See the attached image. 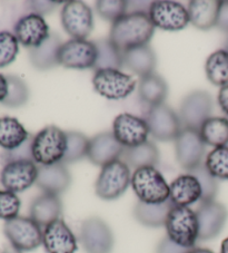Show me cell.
I'll return each instance as SVG.
<instances>
[{"instance_id": "obj_1", "label": "cell", "mask_w": 228, "mask_h": 253, "mask_svg": "<svg viewBox=\"0 0 228 253\" xmlns=\"http://www.w3.org/2000/svg\"><path fill=\"white\" fill-rule=\"evenodd\" d=\"M155 26L147 12H127L113 23L109 41L121 53L148 45L154 36Z\"/></svg>"}, {"instance_id": "obj_2", "label": "cell", "mask_w": 228, "mask_h": 253, "mask_svg": "<svg viewBox=\"0 0 228 253\" xmlns=\"http://www.w3.org/2000/svg\"><path fill=\"white\" fill-rule=\"evenodd\" d=\"M130 185L140 202L160 204L170 198V186L163 174L154 167L135 169L131 174Z\"/></svg>"}, {"instance_id": "obj_3", "label": "cell", "mask_w": 228, "mask_h": 253, "mask_svg": "<svg viewBox=\"0 0 228 253\" xmlns=\"http://www.w3.org/2000/svg\"><path fill=\"white\" fill-rule=\"evenodd\" d=\"M67 150L66 132L55 125L46 126L33 138V159L39 165H52L63 162Z\"/></svg>"}, {"instance_id": "obj_4", "label": "cell", "mask_w": 228, "mask_h": 253, "mask_svg": "<svg viewBox=\"0 0 228 253\" xmlns=\"http://www.w3.org/2000/svg\"><path fill=\"white\" fill-rule=\"evenodd\" d=\"M165 228L167 237L183 248H195L198 241V220L196 211L190 207L174 206L166 219Z\"/></svg>"}, {"instance_id": "obj_5", "label": "cell", "mask_w": 228, "mask_h": 253, "mask_svg": "<svg viewBox=\"0 0 228 253\" xmlns=\"http://www.w3.org/2000/svg\"><path fill=\"white\" fill-rule=\"evenodd\" d=\"M131 181V172L125 162L116 160L102 168L96 181L95 190L98 198L113 201L125 193Z\"/></svg>"}, {"instance_id": "obj_6", "label": "cell", "mask_w": 228, "mask_h": 253, "mask_svg": "<svg viewBox=\"0 0 228 253\" xmlns=\"http://www.w3.org/2000/svg\"><path fill=\"white\" fill-rule=\"evenodd\" d=\"M3 233L10 246L21 252L34 251L42 244V228L30 216L18 215L6 221Z\"/></svg>"}, {"instance_id": "obj_7", "label": "cell", "mask_w": 228, "mask_h": 253, "mask_svg": "<svg viewBox=\"0 0 228 253\" xmlns=\"http://www.w3.org/2000/svg\"><path fill=\"white\" fill-rule=\"evenodd\" d=\"M144 120L147 123L149 134L160 142L175 141L183 129L179 115L165 103L149 107Z\"/></svg>"}, {"instance_id": "obj_8", "label": "cell", "mask_w": 228, "mask_h": 253, "mask_svg": "<svg viewBox=\"0 0 228 253\" xmlns=\"http://www.w3.org/2000/svg\"><path fill=\"white\" fill-rule=\"evenodd\" d=\"M95 90L103 97L118 100L124 99L136 88V81L120 69H100L96 71L93 77Z\"/></svg>"}, {"instance_id": "obj_9", "label": "cell", "mask_w": 228, "mask_h": 253, "mask_svg": "<svg viewBox=\"0 0 228 253\" xmlns=\"http://www.w3.org/2000/svg\"><path fill=\"white\" fill-rule=\"evenodd\" d=\"M175 153L177 163L188 173L204 164L206 144L199 130L184 127L175 138Z\"/></svg>"}, {"instance_id": "obj_10", "label": "cell", "mask_w": 228, "mask_h": 253, "mask_svg": "<svg viewBox=\"0 0 228 253\" xmlns=\"http://www.w3.org/2000/svg\"><path fill=\"white\" fill-rule=\"evenodd\" d=\"M148 16L155 28L167 32H178L186 28L190 24V15L187 8L181 2L172 0L152 1Z\"/></svg>"}, {"instance_id": "obj_11", "label": "cell", "mask_w": 228, "mask_h": 253, "mask_svg": "<svg viewBox=\"0 0 228 253\" xmlns=\"http://www.w3.org/2000/svg\"><path fill=\"white\" fill-rule=\"evenodd\" d=\"M79 240L86 253H112L115 237L103 219L91 216L82 222Z\"/></svg>"}, {"instance_id": "obj_12", "label": "cell", "mask_w": 228, "mask_h": 253, "mask_svg": "<svg viewBox=\"0 0 228 253\" xmlns=\"http://www.w3.org/2000/svg\"><path fill=\"white\" fill-rule=\"evenodd\" d=\"M214 108L212 95L205 90H195L183 99L179 108V119L185 128L199 130L210 119Z\"/></svg>"}, {"instance_id": "obj_13", "label": "cell", "mask_w": 228, "mask_h": 253, "mask_svg": "<svg viewBox=\"0 0 228 253\" xmlns=\"http://www.w3.org/2000/svg\"><path fill=\"white\" fill-rule=\"evenodd\" d=\"M61 25L73 39H86L94 29V16L85 2L73 0L65 3L60 14Z\"/></svg>"}, {"instance_id": "obj_14", "label": "cell", "mask_w": 228, "mask_h": 253, "mask_svg": "<svg viewBox=\"0 0 228 253\" xmlns=\"http://www.w3.org/2000/svg\"><path fill=\"white\" fill-rule=\"evenodd\" d=\"M97 48L95 42L87 39H70L59 48L58 63L69 69L95 68Z\"/></svg>"}, {"instance_id": "obj_15", "label": "cell", "mask_w": 228, "mask_h": 253, "mask_svg": "<svg viewBox=\"0 0 228 253\" xmlns=\"http://www.w3.org/2000/svg\"><path fill=\"white\" fill-rule=\"evenodd\" d=\"M38 167L34 161H17L6 165L0 172V182L5 190L20 193L36 184Z\"/></svg>"}, {"instance_id": "obj_16", "label": "cell", "mask_w": 228, "mask_h": 253, "mask_svg": "<svg viewBox=\"0 0 228 253\" xmlns=\"http://www.w3.org/2000/svg\"><path fill=\"white\" fill-rule=\"evenodd\" d=\"M113 134L125 148L147 142L149 128L146 121L130 113H121L113 123Z\"/></svg>"}, {"instance_id": "obj_17", "label": "cell", "mask_w": 228, "mask_h": 253, "mask_svg": "<svg viewBox=\"0 0 228 253\" xmlns=\"http://www.w3.org/2000/svg\"><path fill=\"white\" fill-rule=\"evenodd\" d=\"M198 220L200 241H208L222 232L228 217V211L224 204L212 201L200 203L196 210Z\"/></svg>"}, {"instance_id": "obj_18", "label": "cell", "mask_w": 228, "mask_h": 253, "mask_svg": "<svg viewBox=\"0 0 228 253\" xmlns=\"http://www.w3.org/2000/svg\"><path fill=\"white\" fill-rule=\"evenodd\" d=\"M42 246L47 253H75L78 241L66 222L58 219L43 228Z\"/></svg>"}, {"instance_id": "obj_19", "label": "cell", "mask_w": 228, "mask_h": 253, "mask_svg": "<svg viewBox=\"0 0 228 253\" xmlns=\"http://www.w3.org/2000/svg\"><path fill=\"white\" fill-rule=\"evenodd\" d=\"M49 26L43 16L30 12L25 15L15 25V36L19 43L29 49L40 46L50 36Z\"/></svg>"}, {"instance_id": "obj_20", "label": "cell", "mask_w": 228, "mask_h": 253, "mask_svg": "<svg viewBox=\"0 0 228 253\" xmlns=\"http://www.w3.org/2000/svg\"><path fill=\"white\" fill-rule=\"evenodd\" d=\"M125 147L117 141L113 132H103L89 139L87 158L97 167H105L116 160H120Z\"/></svg>"}, {"instance_id": "obj_21", "label": "cell", "mask_w": 228, "mask_h": 253, "mask_svg": "<svg viewBox=\"0 0 228 253\" xmlns=\"http://www.w3.org/2000/svg\"><path fill=\"white\" fill-rule=\"evenodd\" d=\"M72 184V175L64 163L38 167L36 185L43 193L60 195Z\"/></svg>"}, {"instance_id": "obj_22", "label": "cell", "mask_w": 228, "mask_h": 253, "mask_svg": "<svg viewBox=\"0 0 228 253\" xmlns=\"http://www.w3.org/2000/svg\"><path fill=\"white\" fill-rule=\"evenodd\" d=\"M169 186V199L176 207H190L201 199V187L199 182L190 173L179 175Z\"/></svg>"}, {"instance_id": "obj_23", "label": "cell", "mask_w": 228, "mask_h": 253, "mask_svg": "<svg viewBox=\"0 0 228 253\" xmlns=\"http://www.w3.org/2000/svg\"><path fill=\"white\" fill-rule=\"evenodd\" d=\"M63 202L58 195L42 193L33 201L30 206V217L41 228L60 219Z\"/></svg>"}, {"instance_id": "obj_24", "label": "cell", "mask_w": 228, "mask_h": 253, "mask_svg": "<svg viewBox=\"0 0 228 253\" xmlns=\"http://www.w3.org/2000/svg\"><path fill=\"white\" fill-rule=\"evenodd\" d=\"M222 1L218 0H191L188 2L190 23L200 30H209L217 25Z\"/></svg>"}, {"instance_id": "obj_25", "label": "cell", "mask_w": 228, "mask_h": 253, "mask_svg": "<svg viewBox=\"0 0 228 253\" xmlns=\"http://www.w3.org/2000/svg\"><path fill=\"white\" fill-rule=\"evenodd\" d=\"M61 45L60 37L56 33H51L40 46L29 49L30 63L38 71L55 68L59 65L58 53Z\"/></svg>"}, {"instance_id": "obj_26", "label": "cell", "mask_w": 228, "mask_h": 253, "mask_svg": "<svg viewBox=\"0 0 228 253\" xmlns=\"http://www.w3.org/2000/svg\"><path fill=\"white\" fill-rule=\"evenodd\" d=\"M122 62L124 67L142 78L154 73L157 58L152 48L146 45L122 53Z\"/></svg>"}, {"instance_id": "obj_27", "label": "cell", "mask_w": 228, "mask_h": 253, "mask_svg": "<svg viewBox=\"0 0 228 253\" xmlns=\"http://www.w3.org/2000/svg\"><path fill=\"white\" fill-rule=\"evenodd\" d=\"M174 204L170 199L160 204H147L138 201L134 208V216L140 224L148 228L165 226L166 219Z\"/></svg>"}, {"instance_id": "obj_28", "label": "cell", "mask_w": 228, "mask_h": 253, "mask_svg": "<svg viewBox=\"0 0 228 253\" xmlns=\"http://www.w3.org/2000/svg\"><path fill=\"white\" fill-rule=\"evenodd\" d=\"M120 160L131 169L145 167H156L159 162V151L152 142H145L138 146L125 148Z\"/></svg>"}, {"instance_id": "obj_29", "label": "cell", "mask_w": 228, "mask_h": 253, "mask_svg": "<svg viewBox=\"0 0 228 253\" xmlns=\"http://www.w3.org/2000/svg\"><path fill=\"white\" fill-rule=\"evenodd\" d=\"M138 94L143 102L149 105V107L159 105L165 102L168 95L167 83L163 77L152 73L151 75L140 78Z\"/></svg>"}, {"instance_id": "obj_30", "label": "cell", "mask_w": 228, "mask_h": 253, "mask_svg": "<svg viewBox=\"0 0 228 253\" xmlns=\"http://www.w3.org/2000/svg\"><path fill=\"white\" fill-rule=\"evenodd\" d=\"M30 134L15 117H0V147L11 151L27 141Z\"/></svg>"}, {"instance_id": "obj_31", "label": "cell", "mask_w": 228, "mask_h": 253, "mask_svg": "<svg viewBox=\"0 0 228 253\" xmlns=\"http://www.w3.org/2000/svg\"><path fill=\"white\" fill-rule=\"evenodd\" d=\"M199 134L206 145L214 147L227 146L228 119L226 117H210L201 125Z\"/></svg>"}, {"instance_id": "obj_32", "label": "cell", "mask_w": 228, "mask_h": 253, "mask_svg": "<svg viewBox=\"0 0 228 253\" xmlns=\"http://www.w3.org/2000/svg\"><path fill=\"white\" fill-rule=\"evenodd\" d=\"M205 72L208 81L215 86L228 85V53L225 49L214 51L206 60Z\"/></svg>"}, {"instance_id": "obj_33", "label": "cell", "mask_w": 228, "mask_h": 253, "mask_svg": "<svg viewBox=\"0 0 228 253\" xmlns=\"http://www.w3.org/2000/svg\"><path fill=\"white\" fill-rule=\"evenodd\" d=\"M97 48V60H96L95 69H120L124 67L122 62V53L108 39H99L95 42Z\"/></svg>"}, {"instance_id": "obj_34", "label": "cell", "mask_w": 228, "mask_h": 253, "mask_svg": "<svg viewBox=\"0 0 228 253\" xmlns=\"http://www.w3.org/2000/svg\"><path fill=\"white\" fill-rule=\"evenodd\" d=\"M67 136V150L61 163H76L78 161L87 158L89 147V138L80 132L69 130L66 132Z\"/></svg>"}, {"instance_id": "obj_35", "label": "cell", "mask_w": 228, "mask_h": 253, "mask_svg": "<svg viewBox=\"0 0 228 253\" xmlns=\"http://www.w3.org/2000/svg\"><path fill=\"white\" fill-rule=\"evenodd\" d=\"M6 77L8 82V94L1 104L9 108L24 106L29 99V89L27 84L18 76L8 75Z\"/></svg>"}, {"instance_id": "obj_36", "label": "cell", "mask_w": 228, "mask_h": 253, "mask_svg": "<svg viewBox=\"0 0 228 253\" xmlns=\"http://www.w3.org/2000/svg\"><path fill=\"white\" fill-rule=\"evenodd\" d=\"M205 167L217 180H228V146L210 151L205 159Z\"/></svg>"}, {"instance_id": "obj_37", "label": "cell", "mask_w": 228, "mask_h": 253, "mask_svg": "<svg viewBox=\"0 0 228 253\" xmlns=\"http://www.w3.org/2000/svg\"><path fill=\"white\" fill-rule=\"evenodd\" d=\"M197 180H198L200 187H201V199L200 203L206 202H212L215 201L218 193V182L217 178H215L212 174L208 172V169H206L205 163L199 165L198 168L192 169L191 172Z\"/></svg>"}, {"instance_id": "obj_38", "label": "cell", "mask_w": 228, "mask_h": 253, "mask_svg": "<svg viewBox=\"0 0 228 253\" xmlns=\"http://www.w3.org/2000/svg\"><path fill=\"white\" fill-rule=\"evenodd\" d=\"M19 53V42L15 34L10 32H0V68L7 67L15 62Z\"/></svg>"}, {"instance_id": "obj_39", "label": "cell", "mask_w": 228, "mask_h": 253, "mask_svg": "<svg viewBox=\"0 0 228 253\" xmlns=\"http://www.w3.org/2000/svg\"><path fill=\"white\" fill-rule=\"evenodd\" d=\"M128 1L124 0H99L96 2V9L103 19L115 23L127 14Z\"/></svg>"}, {"instance_id": "obj_40", "label": "cell", "mask_w": 228, "mask_h": 253, "mask_svg": "<svg viewBox=\"0 0 228 253\" xmlns=\"http://www.w3.org/2000/svg\"><path fill=\"white\" fill-rule=\"evenodd\" d=\"M21 202L17 193L0 190V219L9 221L18 216Z\"/></svg>"}, {"instance_id": "obj_41", "label": "cell", "mask_w": 228, "mask_h": 253, "mask_svg": "<svg viewBox=\"0 0 228 253\" xmlns=\"http://www.w3.org/2000/svg\"><path fill=\"white\" fill-rule=\"evenodd\" d=\"M33 138L34 136L30 135L29 138L23 144V145H20L19 147H17L15 150L11 151H3L1 155H0L2 164L6 165L11 162H17V161H34L32 151Z\"/></svg>"}, {"instance_id": "obj_42", "label": "cell", "mask_w": 228, "mask_h": 253, "mask_svg": "<svg viewBox=\"0 0 228 253\" xmlns=\"http://www.w3.org/2000/svg\"><path fill=\"white\" fill-rule=\"evenodd\" d=\"M190 249L183 248L173 242L168 237H165L158 243L156 249V253H187Z\"/></svg>"}, {"instance_id": "obj_43", "label": "cell", "mask_w": 228, "mask_h": 253, "mask_svg": "<svg viewBox=\"0 0 228 253\" xmlns=\"http://www.w3.org/2000/svg\"><path fill=\"white\" fill-rule=\"evenodd\" d=\"M60 2H55V1H47V0H43V1H29L28 5L30 9L33 10L34 14H38L40 16L47 15L55 9L56 6Z\"/></svg>"}, {"instance_id": "obj_44", "label": "cell", "mask_w": 228, "mask_h": 253, "mask_svg": "<svg viewBox=\"0 0 228 253\" xmlns=\"http://www.w3.org/2000/svg\"><path fill=\"white\" fill-rule=\"evenodd\" d=\"M216 26L223 32L228 33V1H222Z\"/></svg>"}, {"instance_id": "obj_45", "label": "cell", "mask_w": 228, "mask_h": 253, "mask_svg": "<svg viewBox=\"0 0 228 253\" xmlns=\"http://www.w3.org/2000/svg\"><path fill=\"white\" fill-rule=\"evenodd\" d=\"M217 100L219 107H221L222 111L228 116V85L221 87V89L218 91Z\"/></svg>"}, {"instance_id": "obj_46", "label": "cell", "mask_w": 228, "mask_h": 253, "mask_svg": "<svg viewBox=\"0 0 228 253\" xmlns=\"http://www.w3.org/2000/svg\"><path fill=\"white\" fill-rule=\"evenodd\" d=\"M8 94V82L7 77L0 74V103L3 102Z\"/></svg>"}, {"instance_id": "obj_47", "label": "cell", "mask_w": 228, "mask_h": 253, "mask_svg": "<svg viewBox=\"0 0 228 253\" xmlns=\"http://www.w3.org/2000/svg\"><path fill=\"white\" fill-rule=\"evenodd\" d=\"M187 253H214L212 250L209 249H205V248H192Z\"/></svg>"}, {"instance_id": "obj_48", "label": "cell", "mask_w": 228, "mask_h": 253, "mask_svg": "<svg viewBox=\"0 0 228 253\" xmlns=\"http://www.w3.org/2000/svg\"><path fill=\"white\" fill-rule=\"evenodd\" d=\"M221 253H228V237L222 242Z\"/></svg>"}, {"instance_id": "obj_49", "label": "cell", "mask_w": 228, "mask_h": 253, "mask_svg": "<svg viewBox=\"0 0 228 253\" xmlns=\"http://www.w3.org/2000/svg\"><path fill=\"white\" fill-rule=\"evenodd\" d=\"M1 253H23V252L19 251V250H17V249H15L14 247L10 246V247H7Z\"/></svg>"}, {"instance_id": "obj_50", "label": "cell", "mask_w": 228, "mask_h": 253, "mask_svg": "<svg viewBox=\"0 0 228 253\" xmlns=\"http://www.w3.org/2000/svg\"><path fill=\"white\" fill-rule=\"evenodd\" d=\"M224 49H225L227 53H228V38L226 39V42H225V48H224Z\"/></svg>"}]
</instances>
